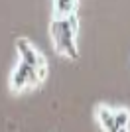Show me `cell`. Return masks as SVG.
<instances>
[{
	"label": "cell",
	"mask_w": 130,
	"mask_h": 132,
	"mask_svg": "<svg viewBox=\"0 0 130 132\" xmlns=\"http://www.w3.org/2000/svg\"><path fill=\"white\" fill-rule=\"evenodd\" d=\"M43 75H39L36 69H32L30 65H26V63H18L16 67H14V71H12L10 75V91L14 95H20L24 93V91H30V89H36L38 85H42L43 83Z\"/></svg>",
	"instance_id": "2"
},
{
	"label": "cell",
	"mask_w": 130,
	"mask_h": 132,
	"mask_svg": "<svg viewBox=\"0 0 130 132\" xmlns=\"http://www.w3.org/2000/svg\"><path fill=\"white\" fill-rule=\"evenodd\" d=\"M77 30H79V18L77 14L65 18H53L49 24V36L53 50L67 59H77L79 57V47H77Z\"/></svg>",
	"instance_id": "1"
},
{
	"label": "cell",
	"mask_w": 130,
	"mask_h": 132,
	"mask_svg": "<svg viewBox=\"0 0 130 132\" xmlns=\"http://www.w3.org/2000/svg\"><path fill=\"white\" fill-rule=\"evenodd\" d=\"M95 116H97L99 124L104 132H112V124H114V109L104 105H99L95 109Z\"/></svg>",
	"instance_id": "4"
},
{
	"label": "cell",
	"mask_w": 130,
	"mask_h": 132,
	"mask_svg": "<svg viewBox=\"0 0 130 132\" xmlns=\"http://www.w3.org/2000/svg\"><path fill=\"white\" fill-rule=\"evenodd\" d=\"M16 51H18V55H20L22 63L30 65L32 69H36L43 77L47 75V59H45V55H43L30 39H26V38L16 39Z\"/></svg>",
	"instance_id": "3"
},
{
	"label": "cell",
	"mask_w": 130,
	"mask_h": 132,
	"mask_svg": "<svg viewBox=\"0 0 130 132\" xmlns=\"http://www.w3.org/2000/svg\"><path fill=\"white\" fill-rule=\"evenodd\" d=\"M79 0H53V18H65L77 14Z\"/></svg>",
	"instance_id": "5"
}]
</instances>
